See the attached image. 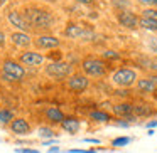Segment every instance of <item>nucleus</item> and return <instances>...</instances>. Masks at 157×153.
<instances>
[{
    "instance_id": "nucleus-1",
    "label": "nucleus",
    "mask_w": 157,
    "mask_h": 153,
    "mask_svg": "<svg viewBox=\"0 0 157 153\" xmlns=\"http://www.w3.org/2000/svg\"><path fill=\"white\" fill-rule=\"evenodd\" d=\"M22 15L27 20V24L31 25V29H51L56 22V19L52 17L51 12L44 10V9H39V7L24 9Z\"/></svg>"
},
{
    "instance_id": "nucleus-2",
    "label": "nucleus",
    "mask_w": 157,
    "mask_h": 153,
    "mask_svg": "<svg viewBox=\"0 0 157 153\" xmlns=\"http://www.w3.org/2000/svg\"><path fill=\"white\" fill-rule=\"evenodd\" d=\"M81 69L88 78H105L108 74V64L100 57H85L81 61Z\"/></svg>"
},
{
    "instance_id": "nucleus-3",
    "label": "nucleus",
    "mask_w": 157,
    "mask_h": 153,
    "mask_svg": "<svg viewBox=\"0 0 157 153\" xmlns=\"http://www.w3.org/2000/svg\"><path fill=\"white\" fill-rule=\"evenodd\" d=\"M137 81H139V74H137L135 69L130 67H118L112 74V82L118 89H128L132 86H135Z\"/></svg>"
},
{
    "instance_id": "nucleus-4",
    "label": "nucleus",
    "mask_w": 157,
    "mask_h": 153,
    "mask_svg": "<svg viewBox=\"0 0 157 153\" xmlns=\"http://www.w3.org/2000/svg\"><path fill=\"white\" fill-rule=\"evenodd\" d=\"M44 72L49 78L61 81V79L71 78V76L75 74V67H73V64L64 62V61H52L44 67Z\"/></svg>"
},
{
    "instance_id": "nucleus-5",
    "label": "nucleus",
    "mask_w": 157,
    "mask_h": 153,
    "mask_svg": "<svg viewBox=\"0 0 157 153\" xmlns=\"http://www.w3.org/2000/svg\"><path fill=\"white\" fill-rule=\"evenodd\" d=\"M25 76V69L15 59H5L2 62V78L5 81H21Z\"/></svg>"
},
{
    "instance_id": "nucleus-6",
    "label": "nucleus",
    "mask_w": 157,
    "mask_h": 153,
    "mask_svg": "<svg viewBox=\"0 0 157 153\" xmlns=\"http://www.w3.org/2000/svg\"><path fill=\"white\" fill-rule=\"evenodd\" d=\"M63 34H64V37L75 39V41H79V39H86V41H88V39L93 37V31L86 29L85 25H81V24H75V22H69L64 27Z\"/></svg>"
},
{
    "instance_id": "nucleus-7",
    "label": "nucleus",
    "mask_w": 157,
    "mask_h": 153,
    "mask_svg": "<svg viewBox=\"0 0 157 153\" xmlns=\"http://www.w3.org/2000/svg\"><path fill=\"white\" fill-rule=\"evenodd\" d=\"M44 61H46L44 54L36 51H25L19 54V62L22 66H29V67H39V66L44 64Z\"/></svg>"
},
{
    "instance_id": "nucleus-8",
    "label": "nucleus",
    "mask_w": 157,
    "mask_h": 153,
    "mask_svg": "<svg viewBox=\"0 0 157 153\" xmlns=\"http://www.w3.org/2000/svg\"><path fill=\"white\" fill-rule=\"evenodd\" d=\"M66 84H68V89H71V91L83 93V91H86V89L90 88V79H88L86 74L78 72V74H73L71 78H68Z\"/></svg>"
},
{
    "instance_id": "nucleus-9",
    "label": "nucleus",
    "mask_w": 157,
    "mask_h": 153,
    "mask_svg": "<svg viewBox=\"0 0 157 153\" xmlns=\"http://www.w3.org/2000/svg\"><path fill=\"white\" fill-rule=\"evenodd\" d=\"M117 20H118V24L122 25V27L125 29H139V20L140 17L137 14H133V12L130 10H120L118 14H117Z\"/></svg>"
},
{
    "instance_id": "nucleus-10",
    "label": "nucleus",
    "mask_w": 157,
    "mask_h": 153,
    "mask_svg": "<svg viewBox=\"0 0 157 153\" xmlns=\"http://www.w3.org/2000/svg\"><path fill=\"white\" fill-rule=\"evenodd\" d=\"M34 46L41 51H49V49H56L61 46V41H59L56 35H49V34H41L34 39Z\"/></svg>"
},
{
    "instance_id": "nucleus-11",
    "label": "nucleus",
    "mask_w": 157,
    "mask_h": 153,
    "mask_svg": "<svg viewBox=\"0 0 157 153\" xmlns=\"http://www.w3.org/2000/svg\"><path fill=\"white\" fill-rule=\"evenodd\" d=\"M7 20H9V24L10 25H14L17 31H21V32H29L31 31V25L27 24V20L24 19V15L21 14V12H17V10H9L7 12Z\"/></svg>"
},
{
    "instance_id": "nucleus-12",
    "label": "nucleus",
    "mask_w": 157,
    "mask_h": 153,
    "mask_svg": "<svg viewBox=\"0 0 157 153\" xmlns=\"http://www.w3.org/2000/svg\"><path fill=\"white\" fill-rule=\"evenodd\" d=\"M10 42L15 46V47H21V49H29L32 44H34V39L27 34V32H21V31H15L9 35Z\"/></svg>"
},
{
    "instance_id": "nucleus-13",
    "label": "nucleus",
    "mask_w": 157,
    "mask_h": 153,
    "mask_svg": "<svg viewBox=\"0 0 157 153\" xmlns=\"http://www.w3.org/2000/svg\"><path fill=\"white\" fill-rule=\"evenodd\" d=\"M135 88H137V91L142 93V94H154V93H157V84L154 82V79L150 78V76H147V78H139Z\"/></svg>"
},
{
    "instance_id": "nucleus-14",
    "label": "nucleus",
    "mask_w": 157,
    "mask_h": 153,
    "mask_svg": "<svg viewBox=\"0 0 157 153\" xmlns=\"http://www.w3.org/2000/svg\"><path fill=\"white\" fill-rule=\"evenodd\" d=\"M112 111L115 116L118 118H127V116L133 115V103H128V101H120V103H115L112 104Z\"/></svg>"
},
{
    "instance_id": "nucleus-15",
    "label": "nucleus",
    "mask_w": 157,
    "mask_h": 153,
    "mask_svg": "<svg viewBox=\"0 0 157 153\" xmlns=\"http://www.w3.org/2000/svg\"><path fill=\"white\" fill-rule=\"evenodd\" d=\"M9 126H10V131L14 133V135H19V136H25V135L31 133V125H29L27 119H24V118H15Z\"/></svg>"
},
{
    "instance_id": "nucleus-16",
    "label": "nucleus",
    "mask_w": 157,
    "mask_h": 153,
    "mask_svg": "<svg viewBox=\"0 0 157 153\" xmlns=\"http://www.w3.org/2000/svg\"><path fill=\"white\" fill-rule=\"evenodd\" d=\"M133 115L137 118H149V116L155 115V108L149 103H135L133 104Z\"/></svg>"
},
{
    "instance_id": "nucleus-17",
    "label": "nucleus",
    "mask_w": 157,
    "mask_h": 153,
    "mask_svg": "<svg viewBox=\"0 0 157 153\" xmlns=\"http://www.w3.org/2000/svg\"><path fill=\"white\" fill-rule=\"evenodd\" d=\"M61 128L64 131H68L69 135H76L79 131V128H81V123H79V119L76 116H66L64 121L61 123Z\"/></svg>"
},
{
    "instance_id": "nucleus-18",
    "label": "nucleus",
    "mask_w": 157,
    "mask_h": 153,
    "mask_svg": "<svg viewBox=\"0 0 157 153\" xmlns=\"http://www.w3.org/2000/svg\"><path fill=\"white\" fill-rule=\"evenodd\" d=\"M46 118L49 119L51 123H54V125H61L63 121H64V113L61 111L59 108H56V106H51V108L46 109Z\"/></svg>"
},
{
    "instance_id": "nucleus-19",
    "label": "nucleus",
    "mask_w": 157,
    "mask_h": 153,
    "mask_svg": "<svg viewBox=\"0 0 157 153\" xmlns=\"http://www.w3.org/2000/svg\"><path fill=\"white\" fill-rule=\"evenodd\" d=\"M90 119H93V121H96V123H108L110 119H112V116H110V113H106V111L95 109V111L90 113Z\"/></svg>"
},
{
    "instance_id": "nucleus-20",
    "label": "nucleus",
    "mask_w": 157,
    "mask_h": 153,
    "mask_svg": "<svg viewBox=\"0 0 157 153\" xmlns=\"http://www.w3.org/2000/svg\"><path fill=\"white\" fill-rule=\"evenodd\" d=\"M139 27L140 29H145V31H149V32H157V20H150V19L140 17Z\"/></svg>"
},
{
    "instance_id": "nucleus-21",
    "label": "nucleus",
    "mask_w": 157,
    "mask_h": 153,
    "mask_svg": "<svg viewBox=\"0 0 157 153\" xmlns=\"http://www.w3.org/2000/svg\"><path fill=\"white\" fill-rule=\"evenodd\" d=\"M14 119H15L14 111H10V109H7V108L0 109V125H10Z\"/></svg>"
},
{
    "instance_id": "nucleus-22",
    "label": "nucleus",
    "mask_w": 157,
    "mask_h": 153,
    "mask_svg": "<svg viewBox=\"0 0 157 153\" xmlns=\"http://www.w3.org/2000/svg\"><path fill=\"white\" fill-rule=\"evenodd\" d=\"M140 17L150 19V20H157V9L155 7H145L140 12Z\"/></svg>"
},
{
    "instance_id": "nucleus-23",
    "label": "nucleus",
    "mask_w": 157,
    "mask_h": 153,
    "mask_svg": "<svg viewBox=\"0 0 157 153\" xmlns=\"http://www.w3.org/2000/svg\"><path fill=\"white\" fill-rule=\"evenodd\" d=\"M37 133L41 138H54L56 136V131L52 128H49V126H39Z\"/></svg>"
},
{
    "instance_id": "nucleus-24",
    "label": "nucleus",
    "mask_w": 157,
    "mask_h": 153,
    "mask_svg": "<svg viewBox=\"0 0 157 153\" xmlns=\"http://www.w3.org/2000/svg\"><path fill=\"white\" fill-rule=\"evenodd\" d=\"M130 141H132V140H130L128 136H118V138H115L112 141V146H115V148H118V146H127Z\"/></svg>"
},
{
    "instance_id": "nucleus-25",
    "label": "nucleus",
    "mask_w": 157,
    "mask_h": 153,
    "mask_svg": "<svg viewBox=\"0 0 157 153\" xmlns=\"http://www.w3.org/2000/svg\"><path fill=\"white\" fill-rule=\"evenodd\" d=\"M101 56H103V59H108V61H117V59L122 57V56H120L117 51H113V49H106Z\"/></svg>"
},
{
    "instance_id": "nucleus-26",
    "label": "nucleus",
    "mask_w": 157,
    "mask_h": 153,
    "mask_svg": "<svg viewBox=\"0 0 157 153\" xmlns=\"http://www.w3.org/2000/svg\"><path fill=\"white\" fill-rule=\"evenodd\" d=\"M140 5H145V7H155L157 9V0H137Z\"/></svg>"
},
{
    "instance_id": "nucleus-27",
    "label": "nucleus",
    "mask_w": 157,
    "mask_h": 153,
    "mask_svg": "<svg viewBox=\"0 0 157 153\" xmlns=\"http://www.w3.org/2000/svg\"><path fill=\"white\" fill-rule=\"evenodd\" d=\"M5 44H7V37H5L4 31H0V49H4Z\"/></svg>"
},
{
    "instance_id": "nucleus-28",
    "label": "nucleus",
    "mask_w": 157,
    "mask_h": 153,
    "mask_svg": "<svg viewBox=\"0 0 157 153\" xmlns=\"http://www.w3.org/2000/svg\"><path fill=\"white\" fill-rule=\"evenodd\" d=\"M15 151L17 153H39L37 150H32V148H17Z\"/></svg>"
},
{
    "instance_id": "nucleus-29",
    "label": "nucleus",
    "mask_w": 157,
    "mask_h": 153,
    "mask_svg": "<svg viewBox=\"0 0 157 153\" xmlns=\"http://www.w3.org/2000/svg\"><path fill=\"white\" fill-rule=\"evenodd\" d=\"M115 94L117 96H127V94H128V89H117Z\"/></svg>"
},
{
    "instance_id": "nucleus-30",
    "label": "nucleus",
    "mask_w": 157,
    "mask_h": 153,
    "mask_svg": "<svg viewBox=\"0 0 157 153\" xmlns=\"http://www.w3.org/2000/svg\"><path fill=\"white\" fill-rule=\"evenodd\" d=\"M149 67L154 71V74H157V61H150V66H149Z\"/></svg>"
},
{
    "instance_id": "nucleus-31",
    "label": "nucleus",
    "mask_w": 157,
    "mask_h": 153,
    "mask_svg": "<svg viewBox=\"0 0 157 153\" xmlns=\"http://www.w3.org/2000/svg\"><path fill=\"white\" fill-rule=\"evenodd\" d=\"M75 2H78V4H83V5H90V4H93V0H75Z\"/></svg>"
},
{
    "instance_id": "nucleus-32",
    "label": "nucleus",
    "mask_w": 157,
    "mask_h": 153,
    "mask_svg": "<svg viewBox=\"0 0 157 153\" xmlns=\"http://www.w3.org/2000/svg\"><path fill=\"white\" fill-rule=\"evenodd\" d=\"M85 141H86V143H96V145H98L100 140H98V138H86Z\"/></svg>"
},
{
    "instance_id": "nucleus-33",
    "label": "nucleus",
    "mask_w": 157,
    "mask_h": 153,
    "mask_svg": "<svg viewBox=\"0 0 157 153\" xmlns=\"http://www.w3.org/2000/svg\"><path fill=\"white\" fill-rule=\"evenodd\" d=\"M157 126V121H149L147 123V128H155Z\"/></svg>"
},
{
    "instance_id": "nucleus-34",
    "label": "nucleus",
    "mask_w": 157,
    "mask_h": 153,
    "mask_svg": "<svg viewBox=\"0 0 157 153\" xmlns=\"http://www.w3.org/2000/svg\"><path fill=\"white\" fill-rule=\"evenodd\" d=\"M49 153H59V148L54 146V148H49Z\"/></svg>"
},
{
    "instance_id": "nucleus-35",
    "label": "nucleus",
    "mask_w": 157,
    "mask_h": 153,
    "mask_svg": "<svg viewBox=\"0 0 157 153\" xmlns=\"http://www.w3.org/2000/svg\"><path fill=\"white\" fill-rule=\"evenodd\" d=\"M7 2H9V0H0V7H4V5L7 4Z\"/></svg>"
},
{
    "instance_id": "nucleus-36",
    "label": "nucleus",
    "mask_w": 157,
    "mask_h": 153,
    "mask_svg": "<svg viewBox=\"0 0 157 153\" xmlns=\"http://www.w3.org/2000/svg\"><path fill=\"white\" fill-rule=\"evenodd\" d=\"M152 49H154V52H157V42H154V44H152Z\"/></svg>"
},
{
    "instance_id": "nucleus-37",
    "label": "nucleus",
    "mask_w": 157,
    "mask_h": 153,
    "mask_svg": "<svg viewBox=\"0 0 157 153\" xmlns=\"http://www.w3.org/2000/svg\"><path fill=\"white\" fill-rule=\"evenodd\" d=\"M46 2H51V4H56V2H59V0H46Z\"/></svg>"
}]
</instances>
